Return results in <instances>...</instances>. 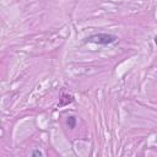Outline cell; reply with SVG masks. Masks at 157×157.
I'll use <instances>...</instances> for the list:
<instances>
[{
  "mask_svg": "<svg viewBox=\"0 0 157 157\" xmlns=\"http://www.w3.org/2000/svg\"><path fill=\"white\" fill-rule=\"evenodd\" d=\"M68 125L70 128H74L75 127V118L74 117H69V119H68Z\"/></svg>",
  "mask_w": 157,
  "mask_h": 157,
  "instance_id": "obj_2",
  "label": "cell"
},
{
  "mask_svg": "<svg viewBox=\"0 0 157 157\" xmlns=\"http://www.w3.org/2000/svg\"><path fill=\"white\" fill-rule=\"evenodd\" d=\"M33 155H43V154L39 152V151H36V152H33Z\"/></svg>",
  "mask_w": 157,
  "mask_h": 157,
  "instance_id": "obj_3",
  "label": "cell"
},
{
  "mask_svg": "<svg viewBox=\"0 0 157 157\" xmlns=\"http://www.w3.org/2000/svg\"><path fill=\"white\" fill-rule=\"evenodd\" d=\"M116 39H117L116 36L107 35V33H100V35H96L90 38V41L96 42V43H98V44H109V43L116 42Z\"/></svg>",
  "mask_w": 157,
  "mask_h": 157,
  "instance_id": "obj_1",
  "label": "cell"
},
{
  "mask_svg": "<svg viewBox=\"0 0 157 157\" xmlns=\"http://www.w3.org/2000/svg\"><path fill=\"white\" fill-rule=\"evenodd\" d=\"M155 43H156V46H157V36L155 37Z\"/></svg>",
  "mask_w": 157,
  "mask_h": 157,
  "instance_id": "obj_4",
  "label": "cell"
}]
</instances>
